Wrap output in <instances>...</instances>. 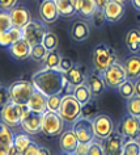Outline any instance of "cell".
<instances>
[{"label": "cell", "mask_w": 140, "mask_h": 155, "mask_svg": "<svg viewBox=\"0 0 140 155\" xmlns=\"http://www.w3.org/2000/svg\"><path fill=\"white\" fill-rule=\"evenodd\" d=\"M9 13H11L13 26H17V28H21V29L32 20L30 11L26 8L25 5H21V4H17L16 7H13V8L9 11Z\"/></svg>", "instance_id": "cell-16"}, {"label": "cell", "mask_w": 140, "mask_h": 155, "mask_svg": "<svg viewBox=\"0 0 140 155\" xmlns=\"http://www.w3.org/2000/svg\"><path fill=\"white\" fill-rule=\"evenodd\" d=\"M105 151V155H123V143L124 138L118 131L113 133L110 137L101 141Z\"/></svg>", "instance_id": "cell-12"}, {"label": "cell", "mask_w": 140, "mask_h": 155, "mask_svg": "<svg viewBox=\"0 0 140 155\" xmlns=\"http://www.w3.org/2000/svg\"><path fill=\"white\" fill-rule=\"evenodd\" d=\"M73 96H75V99L81 104V105L87 104L88 101H91L93 99V95H92L91 90H89V87L87 86V83L76 86L75 90H73Z\"/></svg>", "instance_id": "cell-28"}, {"label": "cell", "mask_w": 140, "mask_h": 155, "mask_svg": "<svg viewBox=\"0 0 140 155\" xmlns=\"http://www.w3.org/2000/svg\"><path fill=\"white\" fill-rule=\"evenodd\" d=\"M97 9L94 0H79L77 3V15L83 18H91L92 15Z\"/></svg>", "instance_id": "cell-27"}, {"label": "cell", "mask_w": 140, "mask_h": 155, "mask_svg": "<svg viewBox=\"0 0 140 155\" xmlns=\"http://www.w3.org/2000/svg\"><path fill=\"white\" fill-rule=\"evenodd\" d=\"M41 122H42V114L37 113H30L21 121V130L28 133L30 135H37L38 133H41Z\"/></svg>", "instance_id": "cell-17"}, {"label": "cell", "mask_w": 140, "mask_h": 155, "mask_svg": "<svg viewBox=\"0 0 140 155\" xmlns=\"http://www.w3.org/2000/svg\"><path fill=\"white\" fill-rule=\"evenodd\" d=\"M88 151H89V143H83V142H79L76 150H75V155H88Z\"/></svg>", "instance_id": "cell-46"}, {"label": "cell", "mask_w": 140, "mask_h": 155, "mask_svg": "<svg viewBox=\"0 0 140 155\" xmlns=\"http://www.w3.org/2000/svg\"><path fill=\"white\" fill-rule=\"evenodd\" d=\"M81 108H83V105L75 99V96L68 95L63 96L58 113L67 124H73L77 118L81 117Z\"/></svg>", "instance_id": "cell-7"}, {"label": "cell", "mask_w": 140, "mask_h": 155, "mask_svg": "<svg viewBox=\"0 0 140 155\" xmlns=\"http://www.w3.org/2000/svg\"><path fill=\"white\" fill-rule=\"evenodd\" d=\"M116 2H119V3H124L126 0H116Z\"/></svg>", "instance_id": "cell-53"}, {"label": "cell", "mask_w": 140, "mask_h": 155, "mask_svg": "<svg viewBox=\"0 0 140 155\" xmlns=\"http://www.w3.org/2000/svg\"><path fill=\"white\" fill-rule=\"evenodd\" d=\"M135 95L140 97V79L135 80Z\"/></svg>", "instance_id": "cell-50"}, {"label": "cell", "mask_w": 140, "mask_h": 155, "mask_svg": "<svg viewBox=\"0 0 140 155\" xmlns=\"http://www.w3.org/2000/svg\"><path fill=\"white\" fill-rule=\"evenodd\" d=\"M124 68H126L127 79L138 80L140 79V55L139 54H132L124 61Z\"/></svg>", "instance_id": "cell-23"}, {"label": "cell", "mask_w": 140, "mask_h": 155, "mask_svg": "<svg viewBox=\"0 0 140 155\" xmlns=\"http://www.w3.org/2000/svg\"><path fill=\"white\" fill-rule=\"evenodd\" d=\"M105 16L107 22H118L124 16V7L123 3H119L116 0H110L103 8Z\"/></svg>", "instance_id": "cell-19"}, {"label": "cell", "mask_w": 140, "mask_h": 155, "mask_svg": "<svg viewBox=\"0 0 140 155\" xmlns=\"http://www.w3.org/2000/svg\"><path fill=\"white\" fill-rule=\"evenodd\" d=\"M93 120V127H94L96 139H106L114 133V122L110 116L105 113H98Z\"/></svg>", "instance_id": "cell-11"}, {"label": "cell", "mask_w": 140, "mask_h": 155, "mask_svg": "<svg viewBox=\"0 0 140 155\" xmlns=\"http://www.w3.org/2000/svg\"><path fill=\"white\" fill-rule=\"evenodd\" d=\"M91 36V26L84 20H76L69 25V37L75 42H84Z\"/></svg>", "instance_id": "cell-14"}, {"label": "cell", "mask_w": 140, "mask_h": 155, "mask_svg": "<svg viewBox=\"0 0 140 155\" xmlns=\"http://www.w3.org/2000/svg\"><path fill=\"white\" fill-rule=\"evenodd\" d=\"M42 44L45 45V48L49 50H56L58 46H59V37L56 36V33L51 32V30H47V33L45 34L43 37V41Z\"/></svg>", "instance_id": "cell-35"}, {"label": "cell", "mask_w": 140, "mask_h": 155, "mask_svg": "<svg viewBox=\"0 0 140 155\" xmlns=\"http://www.w3.org/2000/svg\"><path fill=\"white\" fill-rule=\"evenodd\" d=\"M59 15L63 17H72L77 15L76 7L73 4L72 0H55Z\"/></svg>", "instance_id": "cell-29"}, {"label": "cell", "mask_w": 140, "mask_h": 155, "mask_svg": "<svg viewBox=\"0 0 140 155\" xmlns=\"http://www.w3.org/2000/svg\"><path fill=\"white\" fill-rule=\"evenodd\" d=\"M124 42L131 53L138 54L140 51V29L131 28L124 36Z\"/></svg>", "instance_id": "cell-25"}, {"label": "cell", "mask_w": 140, "mask_h": 155, "mask_svg": "<svg viewBox=\"0 0 140 155\" xmlns=\"http://www.w3.org/2000/svg\"><path fill=\"white\" fill-rule=\"evenodd\" d=\"M60 54L58 53V50H50L46 55L45 61L42 62L43 63V67L45 68H50V70H58L59 67V63H60Z\"/></svg>", "instance_id": "cell-31"}, {"label": "cell", "mask_w": 140, "mask_h": 155, "mask_svg": "<svg viewBox=\"0 0 140 155\" xmlns=\"http://www.w3.org/2000/svg\"><path fill=\"white\" fill-rule=\"evenodd\" d=\"M28 104H17L14 101H9L0 110V120L12 129L20 127L21 121L30 113Z\"/></svg>", "instance_id": "cell-2"}, {"label": "cell", "mask_w": 140, "mask_h": 155, "mask_svg": "<svg viewBox=\"0 0 140 155\" xmlns=\"http://www.w3.org/2000/svg\"><path fill=\"white\" fill-rule=\"evenodd\" d=\"M88 155H105V151H103V147H102V143L98 139H94L93 142L89 143V151H88Z\"/></svg>", "instance_id": "cell-41"}, {"label": "cell", "mask_w": 140, "mask_h": 155, "mask_svg": "<svg viewBox=\"0 0 140 155\" xmlns=\"http://www.w3.org/2000/svg\"><path fill=\"white\" fill-rule=\"evenodd\" d=\"M109 2H110V0H94L97 8H100V9H103V8H105V5H106Z\"/></svg>", "instance_id": "cell-47"}, {"label": "cell", "mask_w": 140, "mask_h": 155, "mask_svg": "<svg viewBox=\"0 0 140 155\" xmlns=\"http://www.w3.org/2000/svg\"><path fill=\"white\" fill-rule=\"evenodd\" d=\"M38 155H51V151H50L47 147L41 146V147H40V153H38Z\"/></svg>", "instance_id": "cell-49"}, {"label": "cell", "mask_w": 140, "mask_h": 155, "mask_svg": "<svg viewBox=\"0 0 140 155\" xmlns=\"http://www.w3.org/2000/svg\"><path fill=\"white\" fill-rule=\"evenodd\" d=\"M9 55L16 61H25L30 58V53H32V46L26 42L24 38L20 40L16 44H13L11 48L8 49Z\"/></svg>", "instance_id": "cell-21"}, {"label": "cell", "mask_w": 140, "mask_h": 155, "mask_svg": "<svg viewBox=\"0 0 140 155\" xmlns=\"http://www.w3.org/2000/svg\"><path fill=\"white\" fill-rule=\"evenodd\" d=\"M132 5L138 11H140V0H132Z\"/></svg>", "instance_id": "cell-51"}, {"label": "cell", "mask_w": 140, "mask_h": 155, "mask_svg": "<svg viewBox=\"0 0 140 155\" xmlns=\"http://www.w3.org/2000/svg\"><path fill=\"white\" fill-rule=\"evenodd\" d=\"M118 133L124 139H140V118L124 116L118 124Z\"/></svg>", "instance_id": "cell-10"}, {"label": "cell", "mask_w": 140, "mask_h": 155, "mask_svg": "<svg viewBox=\"0 0 140 155\" xmlns=\"http://www.w3.org/2000/svg\"><path fill=\"white\" fill-rule=\"evenodd\" d=\"M139 22H140V18H139Z\"/></svg>", "instance_id": "cell-55"}, {"label": "cell", "mask_w": 140, "mask_h": 155, "mask_svg": "<svg viewBox=\"0 0 140 155\" xmlns=\"http://www.w3.org/2000/svg\"><path fill=\"white\" fill-rule=\"evenodd\" d=\"M77 145H79V139H77L75 131L72 129L64 130L63 133L59 135V147H60L62 153L73 154Z\"/></svg>", "instance_id": "cell-18"}, {"label": "cell", "mask_w": 140, "mask_h": 155, "mask_svg": "<svg viewBox=\"0 0 140 155\" xmlns=\"http://www.w3.org/2000/svg\"><path fill=\"white\" fill-rule=\"evenodd\" d=\"M72 130L75 131L79 142L83 143H91L96 139L94 127H93V120L81 116L72 124Z\"/></svg>", "instance_id": "cell-9"}, {"label": "cell", "mask_w": 140, "mask_h": 155, "mask_svg": "<svg viewBox=\"0 0 140 155\" xmlns=\"http://www.w3.org/2000/svg\"><path fill=\"white\" fill-rule=\"evenodd\" d=\"M46 24L41 20H30L24 28H22V38L32 46L42 44L45 34L47 33Z\"/></svg>", "instance_id": "cell-6"}, {"label": "cell", "mask_w": 140, "mask_h": 155, "mask_svg": "<svg viewBox=\"0 0 140 155\" xmlns=\"http://www.w3.org/2000/svg\"><path fill=\"white\" fill-rule=\"evenodd\" d=\"M34 141L33 137L28 133H25V131H17V133H14V142L13 145L17 147V149H20L21 151H24L26 147H28L30 143Z\"/></svg>", "instance_id": "cell-30"}, {"label": "cell", "mask_w": 140, "mask_h": 155, "mask_svg": "<svg viewBox=\"0 0 140 155\" xmlns=\"http://www.w3.org/2000/svg\"><path fill=\"white\" fill-rule=\"evenodd\" d=\"M40 147L41 146L38 145L37 142L33 141L24 151H22V155H38V153H40Z\"/></svg>", "instance_id": "cell-44"}, {"label": "cell", "mask_w": 140, "mask_h": 155, "mask_svg": "<svg viewBox=\"0 0 140 155\" xmlns=\"http://www.w3.org/2000/svg\"><path fill=\"white\" fill-rule=\"evenodd\" d=\"M32 83L34 84L36 90L41 91L46 96L60 95L63 87L67 83V78H65V74L58 71V70L43 67L32 76Z\"/></svg>", "instance_id": "cell-1"}, {"label": "cell", "mask_w": 140, "mask_h": 155, "mask_svg": "<svg viewBox=\"0 0 140 155\" xmlns=\"http://www.w3.org/2000/svg\"><path fill=\"white\" fill-rule=\"evenodd\" d=\"M7 88H8L11 101H14L17 104H28L33 92L36 91V87H34V84L32 82L21 80V79L14 80Z\"/></svg>", "instance_id": "cell-5"}, {"label": "cell", "mask_w": 140, "mask_h": 155, "mask_svg": "<svg viewBox=\"0 0 140 155\" xmlns=\"http://www.w3.org/2000/svg\"><path fill=\"white\" fill-rule=\"evenodd\" d=\"M65 122L58 112H50L47 110L45 114H42V122H41V133L47 138L59 137L64 131Z\"/></svg>", "instance_id": "cell-4"}, {"label": "cell", "mask_w": 140, "mask_h": 155, "mask_svg": "<svg viewBox=\"0 0 140 155\" xmlns=\"http://www.w3.org/2000/svg\"><path fill=\"white\" fill-rule=\"evenodd\" d=\"M91 18L93 20V24H94V26H97V28H101V26L106 22V16H105L103 9H100V8H97L94 11V13L92 15Z\"/></svg>", "instance_id": "cell-40"}, {"label": "cell", "mask_w": 140, "mask_h": 155, "mask_svg": "<svg viewBox=\"0 0 140 155\" xmlns=\"http://www.w3.org/2000/svg\"><path fill=\"white\" fill-rule=\"evenodd\" d=\"M49 50L45 48L43 44H38L32 48V53H30V58L36 62H43L46 55H47Z\"/></svg>", "instance_id": "cell-37"}, {"label": "cell", "mask_w": 140, "mask_h": 155, "mask_svg": "<svg viewBox=\"0 0 140 155\" xmlns=\"http://www.w3.org/2000/svg\"><path fill=\"white\" fill-rule=\"evenodd\" d=\"M92 62L96 72L102 74L105 70H107L113 63L116 62V53L111 46L101 44L96 46L94 50H93Z\"/></svg>", "instance_id": "cell-3"}, {"label": "cell", "mask_w": 140, "mask_h": 155, "mask_svg": "<svg viewBox=\"0 0 140 155\" xmlns=\"http://www.w3.org/2000/svg\"><path fill=\"white\" fill-rule=\"evenodd\" d=\"M126 108H127V113L130 116L140 118V97L139 96L135 95L131 99H128L126 103Z\"/></svg>", "instance_id": "cell-34"}, {"label": "cell", "mask_w": 140, "mask_h": 155, "mask_svg": "<svg viewBox=\"0 0 140 155\" xmlns=\"http://www.w3.org/2000/svg\"><path fill=\"white\" fill-rule=\"evenodd\" d=\"M118 92H119V95L122 99H124V100L131 99L132 96H135V82L131 79L124 80V82L119 86Z\"/></svg>", "instance_id": "cell-32"}, {"label": "cell", "mask_w": 140, "mask_h": 155, "mask_svg": "<svg viewBox=\"0 0 140 155\" xmlns=\"http://www.w3.org/2000/svg\"><path fill=\"white\" fill-rule=\"evenodd\" d=\"M28 107L33 113L45 114L47 112V96L43 95L41 91L36 90L33 92L32 97L28 101Z\"/></svg>", "instance_id": "cell-20"}, {"label": "cell", "mask_w": 140, "mask_h": 155, "mask_svg": "<svg viewBox=\"0 0 140 155\" xmlns=\"http://www.w3.org/2000/svg\"><path fill=\"white\" fill-rule=\"evenodd\" d=\"M59 155H75V154H69V153H60Z\"/></svg>", "instance_id": "cell-52"}, {"label": "cell", "mask_w": 140, "mask_h": 155, "mask_svg": "<svg viewBox=\"0 0 140 155\" xmlns=\"http://www.w3.org/2000/svg\"><path fill=\"white\" fill-rule=\"evenodd\" d=\"M85 83H87V86L89 87V90H91L93 97H98L103 94L105 91V83H103V79L102 76H101V74H89L87 76V80H85Z\"/></svg>", "instance_id": "cell-24"}, {"label": "cell", "mask_w": 140, "mask_h": 155, "mask_svg": "<svg viewBox=\"0 0 140 155\" xmlns=\"http://www.w3.org/2000/svg\"><path fill=\"white\" fill-rule=\"evenodd\" d=\"M0 87H2V83H0Z\"/></svg>", "instance_id": "cell-54"}, {"label": "cell", "mask_w": 140, "mask_h": 155, "mask_svg": "<svg viewBox=\"0 0 140 155\" xmlns=\"http://www.w3.org/2000/svg\"><path fill=\"white\" fill-rule=\"evenodd\" d=\"M65 78L68 79L69 83H72L73 86H79V84L85 83L87 80V74H85V68L81 64H73V67L65 74Z\"/></svg>", "instance_id": "cell-26"}, {"label": "cell", "mask_w": 140, "mask_h": 155, "mask_svg": "<svg viewBox=\"0 0 140 155\" xmlns=\"http://www.w3.org/2000/svg\"><path fill=\"white\" fill-rule=\"evenodd\" d=\"M73 61L71 59V58L68 57H62L60 59V63H59V67H58V71L63 72V74H67L69 70H71L73 67Z\"/></svg>", "instance_id": "cell-42"}, {"label": "cell", "mask_w": 140, "mask_h": 155, "mask_svg": "<svg viewBox=\"0 0 140 155\" xmlns=\"http://www.w3.org/2000/svg\"><path fill=\"white\" fill-rule=\"evenodd\" d=\"M103 79L105 86L113 90H118L119 86L122 84L124 80H127V74H126V68H124L123 63H119L118 61L115 63H113L107 70L101 74Z\"/></svg>", "instance_id": "cell-8"}, {"label": "cell", "mask_w": 140, "mask_h": 155, "mask_svg": "<svg viewBox=\"0 0 140 155\" xmlns=\"http://www.w3.org/2000/svg\"><path fill=\"white\" fill-rule=\"evenodd\" d=\"M123 155H140V139H124Z\"/></svg>", "instance_id": "cell-33"}, {"label": "cell", "mask_w": 140, "mask_h": 155, "mask_svg": "<svg viewBox=\"0 0 140 155\" xmlns=\"http://www.w3.org/2000/svg\"><path fill=\"white\" fill-rule=\"evenodd\" d=\"M18 4V0H0V9L11 11Z\"/></svg>", "instance_id": "cell-45"}, {"label": "cell", "mask_w": 140, "mask_h": 155, "mask_svg": "<svg viewBox=\"0 0 140 155\" xmlns=\"http://www.w3.org/2000/svg\"><path fill=\"white\" fill-rule=\"evenodd\" d=\"M22 40V29L17 26H12L11 29L0 33V48L9 49L13 44Z\"/></svg>", "instance_id": "cell-22"}, {"label": "cell", "mask_w": 140, "mask_h": 155, "mask_svg": "<svg viewBox=\"0 0 140 155\" xmlns=\"http://www.w3.org/2000/svg\"><path fill=\"white\" fill-rule=\"evenodd\" d=\"M14 142V131L0 120V155H8Z\"/></svg>", "instance_id": "cell-15"}, {"label": "cell", "mask_w": 140, "mask_h": 155, "mask_svg": "<svg viewBox=\"0 0 140 155\" xmlns=\"http://www.w3.org/2000/svg\"><path fill=\"white\" fill-rule=\"evenodd\" d=\"M40 16L45 24H54L59 18L60 15L55 0H42L40 4Z\"/></svg>", "instance_id": "cell-13"}, {"label": "cell", "mask_w": 140, "mask_h": 155, "mask_svg": "<svg viewBox=\"0 0 140 155\" xmlns=\"http://www.w3.org/2000/svg\"><path fill=\"white\" fill-rule=\"evenodd\" d=\"M8 155H22V151H21L20 149H17V147L13 145V146H12V149L9 150Z\"/></svg>", "instance_id": "cell-48"}, {"label": "cell", "mask_w": 140, "mask_h": 155, "mask_svg": "<svg viewBox=\"0 0 140 155\" xmlns=\"http://www.w3.org/2000/svg\"><path fill=\"white\" fill-rule=\"evenodd\" d=\"M12 26H13V22H12V18H11L9 11L0 9V33L11 29Z\"/></svg>", "instance_id": "cell-38"}, {"label": "cell", "mask_w": 140, "mask_h": 155, "mask_svg": "<svg viewBox=\"0 0 140 155\" xmlns=\"http://www.w3.org/2000/svg\"><path fill=\"white\" fill-rule=\"evenodd\" d=\"M62 99H63L62 95H50V96H47V110L59 112Z\"/></svg>", "instance_id": "cell-39"}, {"label": "cell", "mask_w": 140, "mask_h": 155, "mask_svg": "<svg viewBox=\"0 0 140 155\" xmlns=\"http://www.w3.org/2000/svg\"><path fill=\"white\" fill-rule=\"evenodd\" d=\"M9 101H11V97H9V94H8V88L2 86L0 87V110H2Z\"/></svg>", "instance_id": "cell-43"}, {"label": "cell", "mask_w": 140, "mask_h": 155, "mask_svg": "<svg viewBox=\"0 0 140 155\" xmlns=\"http://www.w3.org/2000/svg\"><path fill=\"white\" fill-rule=\"evenodd\" d=\"M98 114V107H97V103L94 100H91L87 104H84L83 108H81V116L87 118H94Z\"/></svg>", "instance_id": "cell-36"}]
</instances>
